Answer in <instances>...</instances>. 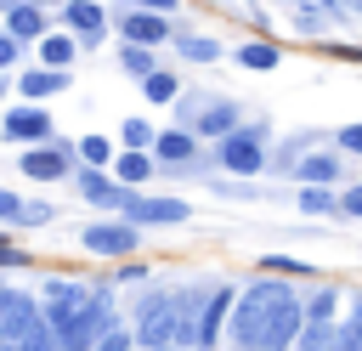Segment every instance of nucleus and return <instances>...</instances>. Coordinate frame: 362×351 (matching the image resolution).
Returning a JSON list of instances; mask_svg holds the SVG:
<instances>
[{
    "instance_id": "f257e3e1",
    "label": "nucleus",
    "mask_w": 362,
    "mask_h": 351,
    "mask_svg": "<svg viewBox=\"0 0 362 351\" xmlns=\"http://www.w3.org/2000/svg\"><path fill=\"white\" fill-rule=\"evenodd\" d=\"M288 294V283L277 277V272H260L249 289H238V311H232V340L243 345V351H255V334H260V323H266V311L277 306Z\"/></svg>"
},
{
    "instance_id": "f03ea898",
    "label": "nucleus",
    "mask_w": 362,
    "mask_h": 351,
    "mask_svg": "<svg viewBox=\"0 0 362 351\" xmlns=\"http://www.w3.org/2000/svg\"><path fill=\"white\" fill-rule=\"evenodd\" d=\"M0 142H17V147H45L57 142V119L45 102H17L0 113Z\"/></svg>"
},
{
    "instance_id": "7ed1b4c3",
    "label": "nucleus",
    "mask_w": 362,
    "mask_h": 351,
    "mask_svg": "<svg viewBox=\"0 0 362 351\" xmlns=\"http://www.w3.org/2000/svg\"><path fill=\"white\" fill-rule=\"evenodd\" d=\"M113 328H119L113 294H107V289H96V294H90V306H85V311L62 328V351H90V345H96L102 334H113Z\"/></svg>"
},
{
    "instance_id": "20e7f679",
    "label": "nucleus",
    "mask_w": 362,
    "mask_h": 351,
    "mask_svg": "<svg viewBox=\"0 0 362 351\" xmlns=\"http://www.w3.org/2000/svg\"><path fill=\"white\" fill-rule=\"evenodd\" d=\"M300 328H305V300L288 289V294L266 311V323H260V334H255V351H288V345L300 340Z\"/></svg>"
},
{
    "instance_id": "39448f33",
    "label": "nucleus",
    "mask_w": 362,
    "mask_h": 351,
    "mask_svg": "<svg viewBox=\"0 0 362 351\" xmlns=\"http://www.w3.org/2000/svg\"><path fill=\"white\" fill-rule=\"evenodd\" d=\"M260 142H266V125H238V130L221 142V153H215L221 170H226V176H260V170H266V147H260Z\"/></svg>"
},
{
    "instance_id": "423d86ee",
    "label": "nucleus",
    "mask_w": 362,
    "mask_h": 351,
    "mask_svg": "<svg viewBox=\"0 0 362 351\" xmlns=\"http://www.w3.org/2000/svg\"><path fill=\"white\" fill-rule=\"evenodd\" d=\"M79 243L90 249V255H113V260H130V255H141V226L136 221H90V226H79Z\"/></svg>"
},
{
    "instance_id": "0eeeda50",
    "label": "nucleus",
    "mask_w": 362,
    "mask_h": 351,
    "mask_svg": "<svg viewBox=\"0 0 362 351\" xmlns=\"http://www.w3.org/2000/svg\"><path fill=\"white\" fill-rule=\"evenodd\" d=\"M90 294H96V289H85V283H74V277H51V283L40 289V311H45V323L62 334V328L90 306Z\"/></svg>"
},
{
    "instance_id": "6e6552de",
    "label": "nucleus",
    "mask_w": 362,
    "mask_h": 351,
    "mask_svg": "<svg viewBox=\"0 0 362 351\" xmlns=\"http://www.w3.org/2000/svg\"><path fill=\"white\" fill-rule=\"evenodd\" d=\"M136 345H147V351L175 345V300L170 294H147L136 306Z\"/></svg>"
},
{
    "instance_id": "1a4fd4ad",
    "label": "nucleus",
    "mask_w": 362,
    "mask_h": 351,
    "mask_svg": "<svg viewBox=\"0 0 362 351\" xmlns=\"http://www.w3.org/2000/svg\"><path fill=\"white\" fill-rule=\"evenodd\" d=\"M74 153H79V147H68V142H45V147H23V159H17V170H23L28 181H40V187H51V181H62V176H74Z\"/></svg>"
},
{
    "instance_id": "9d476101",
    "label": "nucleus",
    "mask_w": 362,
    "mask_h": 351,
    "mask_svg": "<svg viewBox=\"0 0 362 351\" xmlns=\"http://www.w3.org/2000/svg\"><path fill=\"white\" fill-rule=\"evenodd\" d=\"M124 221H136L141 232H147V226H181V221H192V204H187V198H153V192H130Z\"/></svg>"
},
{
    "instance_id": "9b49d317",
    "label": "nucleus",
    "mask_w": 362,
    "mask_h": 351,
    "mask_svg": "<svg viewBox=\"0 0 362 351\" xmlns=\"http://www.w3.org/2000/svg\"><path fill=\"white\" fill-rule=\"evenodd\" d=\"M74 192H79L85 204H96V209H119V215H124V204H130L136 187H124L113 170H90V164H85V170L74 176Z\"/></svg>"
},
{
    "instance_id": "f8f14e48",
    "label": "nucleus",
    "mask_w": 362,
    "mask_h": 351,
    "mask_svg": "<svg viewBox=\"0 0 362 351\" xmlns=\"http://www.w3.org/2000/svg\"><path fill=\"white\" fill-rule=\"evenodd\" d=\"M62 23H68V34H74L85 51L107 40V6H102V0H62Z\"/></svg>"
},
{
    "instance_id": "ddd939ff",
    "label": "nucleus",
    "mask_w": 362,
    "mask_h": 351,
    "mask_svg": "<svg viewBox=\"0 0 362 351\" xmlns=\"http://www.w3.org/2000/svg\"><path fill=\"white\" fill-rule=\"evenodd\" d=\"M34 317H40V294H28V289H0V351H6L11 340H23Z\"/></svg>"
},
{
    "instance_id": "4468645a",
    "label": "nucleus",
    "mask_w": 362,
    "mask_h": 351,
    "mask_svg": "<svg viewBox=\"0 0 362 351\" xmlns=\"http://www.w3.org/2000/svg\"><path fill=\"white\" fill-rule=\"evenodd\" d=\"M187 130H192L198 142H204V136H209V142H226V136L238 130V102H232V96H209V102L187 119Z\"/></svg>"
},
{
    "instance_id": "2eb2a0df",
    "label": "nucleus",
    "mask_w": 362,
    "mask_h": 351,
    "mask_svg": "<svg viewBox=\"0 0 362 351\" xmlns=\"http://www.w3.org/2000/svg\"><path fill=\"white\" fill-rule=\"evenodd\" d=\"M226 311H238V289H232V283H215L209 300H204V311H198V351H209V345L221 340Z\"/></svg>"
},
{
    "instance_id": "dca6fc26",
    "label": "nucleus",
    "mask_w": 362,
    "mask_h": 351,
    "mask_svg": "<svg viewBox=\"0 0 362 351\" xmlns=\"http://www.w3.org/2000/svg\"><path fill=\"white\" fill-rule=\"evenodd\" d=\"M153 159H158V170H181V164H192V159H198V136H192L187 125H175V130H158V142H153Z\"/></svg>"
},
{
    "instance_id": "f3484780",
    "label": "nucleus",
    "mask_w": 362,
    "mask_h": 351,
    "mask_svg": "<svg viewBox=\"0 0 362 351\" xmlns=\"http://www.w3.org/2000/svg\"><path fill=\"white\" fill-rule=\"evenodd\" d=\"M74 79H68V68H28V74H17V96L23 102H51V96H62Z\"/></svg>"
},
{
    "instance_id": "a211bd4d",
    "label": "nucleus",
    "mask_w": 362,
    "mask_h": 351,
    "mask_svg": "<svg viewBox=\"0 0 362 351\" xmlns=\"http://www.w3.org/2000/svg\"><path fill=\"white\" fill-rule=\"evenodd\" d=\"M119 34H124V45H164V40H170V17L130 6V17L119 23Z\"/></svg>"
},
{
    "instance_id": "6ab92c4d",
    "label": "nucleus",
    "mask_w": 362,
    "mask_h": 351,
    "mask_svg": "<svg viewBox=\"0 0 362 351\" xmlns=\"http://www.w3.org/2000/svg\"><path fill=\"white\" fill-rule=\"evenodd\" d=\"M345 170H339V153H300L294 159V181L300 187H334Z\"/></svg>"
},
{
    "instance_id": "aec40b11",
    "label": "nucleus",
    "mask_w": 362,
    "mask_h": 351,
    "mask_svg": "<svg viewBox=\"0 0 362 351\" xmlns=\"http://www.w3.org/2000/svg\"><path fill=\"white\" fill-rule=\"evenodd\" d=\"M232 57H238V68H249V74H272V68H283V45H277V40H243Z\"/></svg>"
},
{
    "instance_id": "412c9836",
    "label": "nucleus",
    "mask_w": 362,
    "mask_h": 351,
    "mask_svg": "<svg viewBox=\"0 0 362 351\" xmlns=\"http://www.w3.org/2000/svg\"><path fill=\"white\" fill-rule=\"evenodd\" d=\"M6 28H11L17 40H45V6H40V0L11 6V11H6Z\"/></svg>"
},
{
    "instance_id": "4be33fe9",
    "label": "nucleus",
    "mask_w": 362,
    "mask_h": 351,
    "mask_svg": "<svg viewBox=\"0 0 362 351\" xmlns=\"http://www.w3.org/2000/svg\"><path fill=\"white\" fill-rule=\"evenodd\" d=\"M153 142H158V125H153V119L130 113V119L119 125V147H124V153H153Z\"/></svg>"
},
{
    "instance_id": "5701e85b",
    "label": "nucleus",
    "mask_w": 362,
    "mask_h": 351,
    "mask_svg": "<svg viewBox=\"0 0 362 351\" xmlns=\"http://www.w3.org/2000/svg\"><path fill=\"white\" fill-rule=\"evenodd\" d=\"M113 176H119L124 187H141V181L158 176V159H153V153H119V159H113Z\"/></svg>"
},
{
    "instance_id": "b1692460",
    "label": "nucleus",
    "mask_w": 362,
    "mask_h": 351,
    "mask_svg": "<svg viewBox=\"0 0 362 351\" xmlns=\"http://www.w3.org/2000/svg\"><path fill=\"white\" fill-rule=\"evenodd\" d=\"M74 51H79V40L62 28V34H45L40 40V68H74Z\"/></svg>"
},
{
    "instance_id": "393cba45",
    "label": "nucleus",
    "mask_w": 362,
    "mask_h": 351,
    "mask_svg": "<svg viewBox=\"0 0 362 351\" xmlns=\"http://www.w3.org/2000/svg\"><path fill=\"white\" fill-rule=\"evenodd\" d=\"M6 351H62V334H57V328L45 323V311H40V317L28 323V334H23V340H11Z\"/></svg>"
},
{
    "instance_id": "a878e982",
    "label": "nucleus",
    "mask_w": 362,
    "mask_h": 351,
    "mask_svg": "<svg viewBox=\"0 0 362 351\" xmlns=\"http://www.w3.org/2000/svg\"><path fill=\"white\" fill-rule=\"evenodd\" d=\"M170 45H175L187 62H221V57H226V45L209 40V34H181V40H170Z\"/></svg>"
},
{
    "instance_id": "bb28decb",
    "label": "nucleus",
    "mask_w": 362,
    "mask_h": 351,
    "mask_svg": "<svg viewBox=\"0 0 362 351\" xmlns=\"http://www.w3.org/2000/svg\"><path fill=\"white\" fill-rule=\"evenodd\" d=\"M141 96H147L153 108H164V102H181V74H170V68L147 74V79H141Z\"/></svg>"
},
{
    "instance_id": "cd10ccee",
    "label": "nucleus",
    "mask_w": 362,
    "mask_h": 351,
    "mask_svg": "<svg viewBox=\"0 0 362 351\" xmlns=\"http://www.w3.org/2000/svg\"><path fill=\"white\" fill-rule=\"evenodd\" d=\"M334 311H339V289L334 283H317L305 294V323H334Z\"/></svg>"
},
{
    "instance_id": "c85d7f7f",
    "label": "nucleus",
    "mask_w": 362,
    "mask_h": 351,
    "mask_svg": "<svg viewBox=\"0 0 362 351\" xmlns=\"http://www.w3.org/2000/svg\"><path fill=\"white\" fill-rule=\"evenodd\" d=\"M119 68L130 79H147V74H158V57H153V45H119Z\"/></svg>"
},
{
    "instance_id": "c756f323",
    "label": "nucleus",
    "mask_w": 362,
    "mask_h": 351,
    "mask_svg": "<svg viewBox=\"0 0 362 351\" xmlns=\"http://www.w3.org/2000/svg\"><path fill=\"white\" fill-rule=\"evenodd\" d=\"M79 159H85L90 170H113V159H119V147H113L107 136H96V130H90V136H79Z\"/></svg>"
},
{
    "instance_id": "7c9ffc66",
    "label": "nucleus",
    "mask_w": 362,
    "mask_h": 351,
    "mask_svg": "<svg viewBox=\"0 0 362 351\" xmlns=\"http://www.w3.org/2000/svg\"><path fill=\"white\" fill-rule=\"evenodd\" d=\"M255 266H260V272H277V277H311V272H317V266L300 260V255H260Z\"/></svg>"
},
{
    "instance_id": "2f4dec72",
    "label": "nucleus",
    "mask_w": 362,
    "mask_h": 351,
    "mask_svg": "<svg viewBox=\"0 0 362 351\" xmlns=\"http://www.w3.org/2000/svg\"><path fill=\"white\" fill-rule=\"evenodd\" d=\"M300 209H305V215H339V192H328V187H300Z\"/></svg>"
},
{
    "instance_id": "473e14b6",
    "label": "nucleus",
    "mask_w": 362,
    "mask_h": 351,
    "mask_svg": "<svg viewBox=\"0 0 362 351\" xmlns=\"http://www.w3.org/2000/svg\"><path fill=\"white\" fill-rule=\"evenodd\" d=\"M334 351H362V300H356V311L339 323V340H334Z\"/></svg>"
},
{
    "instance_id": "72a5a7b5",
    "label": "nucleus",
    "mask_w": 362,
    "mask_h": 351,
    "mask_svg": "<svg viewBox=\"0 0 362 351\" xmlns=\"http://www.w3.org/2000/svg\"><path fill=\"white\" fill-rule=\"evenodd\" d=\"M23 209H28V198H17L11 187H0V221L6 226H23Z\"/></svg>"
},
{
    "instance_id": "f704fd0d",
    "label": "nucleus",
    "mask_w": 362,
    "mask_h": 351,
    "mask_svg": "<svg viewBox=\"0 0 362 351\" xmlns=\"http://www.w3.org/2000/svg\"><path fill=\"white\" fill-rule=\"evenodd\" d=\"M130 345H136V328H124V323H119V328H113V334H102L90 351H130Z\"/></svg>"
},
{
    "instance_id": "c9c22d12",
    "label": "nucleus",
    "mask_w": 362,
    "mask_h": 351,
    "mask_svg": "<svg viewBox=\"0 0 362 351\" xmlns=\"http://www.w3.org/2000/svg\"><path fill=\"white\" fill-rule=\"evenodd\" d=\"M294 23H300V34H317V28H322V6H317V0L294 6Z\"/></svg>"
},
{
    "instance_id": "e433bc0d",
    "label": "nucleus",
    "mask_w": 362,
    "mask_h": 351,
    "mask_svg": "<svg viewBox=\"0 0 362 351\" xmlns=\"http://www.w3.org/2000/svg\"><path fill=\"white\" fill-rule=\"evenodd\" d=\"M334 147H339V153H362V119H356V125H339V130H334Z\"/></svg>"
},
{
    "instance_id": "4c0bfd02",
    "label": "nucleus",
    "mask_w": 362,
    "mask_h": 351,
    "mask_svg": "<svg viewBox=\"0 0 362 351\" xmlns=\"http://www.w3.org/2000/svg\"><path fill=\"white\" fill-rule=\"evenodd\" d=\"M141 277H147V260L141 255H130L124 266H113V283H141Z\"/></svg>"
},
{
    "instance_id": "58836bf2",
    "label": "nucleus",
    "mask_w": 362,
    "mask_h": 351,
    "mask_svg": "<svg viewBox=\"0 0 362 351\" xmlns=\"http://www.w3.org/2000/svg\"><path fill=\"white\" fill-rule=\"evenodd\" d=\"M17 57H23V40H17L11 28H0V74H6V68H11Z\"/></svg>"
},
{
    "instance_id": "ea45409f",
    "label": "nucleus",
    "mask_w": 362,
    "mask_h": 351,
    "mask_svg": "<svg viewBox=\"0 0 362 351\" xmlns=\"http://www.w3.org/2000/svg\"><path fill=\"white\" fill-rule=\"evenodd\" d=\"M339 215H351V221H362V181H351V187L339 192Z\"/></svg>"
},
{
    "instance_id": "a19ab883",
    "label": "nucleus",
    "mask_w": 362,
    "mask_h": 351,
    "mask_svg": "<svg viewBox=\"0 0 362 351\" xmlns=\"http://www.w3.org/2000/svg\"><path fill=\"white\" fill-rule=\"evenodd\" d=\"M45 221H57V204H28L23 209V226H45Z\"/></svg>"
},
{
    "instance_id": "79ce46f5",
    "label": "nucleus",
    "mask_w": 362,
    "mask_h": 351,
    "mask_svg": "<svg viewBox=\"0 0 362 351\" xmlns=\"http://www.w3.org/2000/svg\"><path fill=\"white\" fill-rule=\"evenodd\" d=\"M0 266H34V260H28V255H23V249H17V243L0 232Z\"/></svg>"
},
{
    "instance_id": "37998d69",
    "label": "nucleus",
    "mask_w": 362,
    "mask_h": 351,
    "mask_svg": "<svg viewBox=\"0 0 362 351\" xmlns=\"http://www.w3.org/2000/svg\"><path fill=\"white\" fill-rule=\"evenodd\" d=\"M130 6H136V11H158V17H175L181 0H130Z\"/></svg>"
},
{
    "instance_id": "c03bdc74",
    "label": "nucleus",
    "mask_w": 362,
    "mask_h": 351,
    "mask_svg": "<svg viewBox=\"0 0 362 351\" xmlns=\"http://www.w3.org/2000/svg\"><path fill=\"white\" fill-rule=\"evenodd\" d=\"M317 6H322V11H351L345 0H317Z\"/></svg>"
},
{
    "instance_id": "a18cd8bd",
    "label": "nucleus",
    "mask_w": 362,
    "mask_h": 351,
    "mask_svg": "<svg viewBox=\"0 0 362 351\" xmlns=\"http://www.w3.org/2000/svg\"><path fill=\"white\" fill-rule=\"evenodd\" d=\"M345 6H351V17H362V0H345Z\"/></svg>"
},
{
    "instance_id": "49530a36",
    "label": "nucleus",
    "mask_w": 362,
    "mask_h": 351,
    "mask_svg": "<svg viewBox=\"0 0 362 351\" xmlns=\"http://www.w3.org/2000/svg\"><path fill=\"white\" fill-rule=\"evenodd\" d=\"M11 6H23V0H0V11H11Z\"/></svg>"
},
{
    "instance_id": "de8ad7c7",
    "label": "nucleus",
    "mask_w": 362,
    "mask_h": 351,
    "mask_svg": "<svg viewBox=\"0 0 362 351\" xmlns=\"http://www.w3.org/2000/svg\"><path fill=\"white\" fill-rule=\"evenodd\" d=\"M0 28H6V23H0Z\"/></svg>"
}]
</instances>
